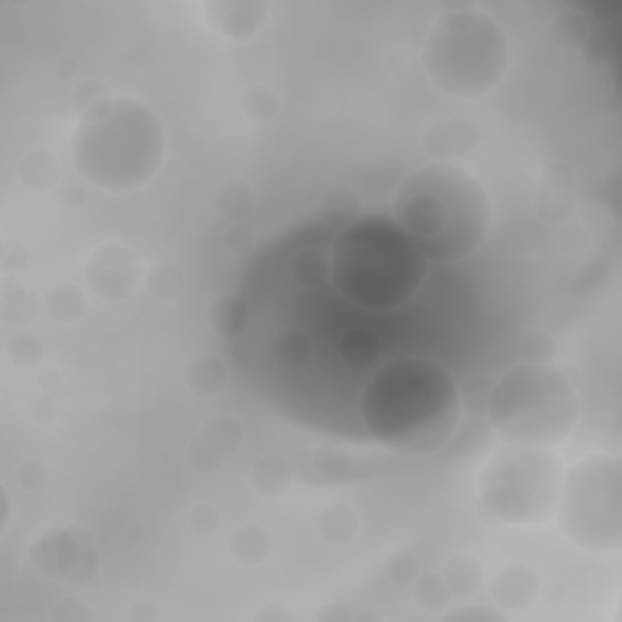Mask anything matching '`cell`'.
<instances>
[{
	"label": "cell",
	"instance_id": "cell-1",
	"mask_svg": "<svg viewBox=\"0 0 622 622\" xmlns=\"http://www.w3.org/2000/svg\"><path fill=\"white\" fill-rule=\"evenodd\" d=\"M360 416L387 450L426 455L445 448L460 423V384L435 360L397 358L365 384Z\"/></svg>",
	"mask_w": 622,
	"mask_h": 622
},
{
	"label": "cell",
	"instance_id": "cell-2",
	"mask_svg": "<svg viewBox=\"0 0 622 622\" xmlns=\"http://www.w3.org/2000/svg\"><path fill=\"white\" fill-rule=\"evenodd\" d=\"M394 222L428 260L457 263L489 236L491 202L472 173L438 161L399 185Z\"/></svg>",
	"mask_w": 622,
	"mask_h": 622
},
{
	"label": "cell",
	"instance_id": "cell-3",
	"mask_svg": "<svg viewBox=\"0 0 622 622\" xmlns=\"http://www.w3.org/2000/svg\"><path fill=\"white\" fill-rule=\"evenodd\" d=\"M166 154L158 115L132 98H110L81 112L73 134V163L88 183L105 192L141 188L156 175Z\"/></svg>",
	"mask_w": 622,
	"mask_h": 622
},
{
	"label": "cell",
	"instance_id": "cell-4",
	"mask_svg": "<svg viewBox=\"0 0 622 622\" xmlns=\"http://www.w3.org/2000/svg\"><path fill=\"white\" fill-rule=\"evenodd\" d=\"M331 280L336 290L367 311H392L409 302L426 280V256L382 217L355 219L331 248Z\"/></svg>",
	"mask_w": 622,
	"mask_h": 622
},
{
	"label": "cell",
	"instance_id": "cell-5",
	"mask_svg": "<svg viewBox=\"0 0 622 622\" xmlns=\"http://www.w3.org/2000/svg\"><path fill=\"white\" fill-rule=\"evenodd\" d=\"M508 37L479 8H450L433 22L423 47V69L452 98L477 100L491 93L508 71Z\"/></svg>",
	"mask_w": 622,
	"mask_h": 622
},
{
	"label": "cell",
	"instance_id": "cell-6",
	"mask_svg": "<svg viewBox=\"0 0 622 622\" xmlns=\"http://www.w3.org/2000/svg\"><path fill=\"white\" fill-rule=\"evenodd\" d=\"M486 416L503 443L554 448L574 431L579 401L552 365L523 363L494 382Z\"/></svg>",
	"mask_w": 622,
	"mask_h": 622
},
{
	"label": "cell",
	"instance_id": "cell-7",
	"mask_svg": "<svg viewBox=\"0 0 622 622\" xmlns=\"http://www.w3.org/2000/svg\"><path fill=\"white\" fill-rule=\"evenodd\" d=\"M564 469L552 448L503 443L484 465L479 496L506 525H537L557 511Z\"/></svg>",
	"mask_w": 622,
	"mask_h": 622
},
{
	"label": "cell",
	"instance_id": "cell-8",
	"mask_svg": "<svg viewBox=\"0 0 622 622\" xmlns=\"http://www.w3.org/2000/svg\"><path fill=\"white\" fill-rule=\"evenodd\" d=\"M562 533L581 550L620 547V460L588 455L564 474L557 501Z\"/></svg>",
	"mask_w": 622,
	"mask_h": 622
},
{
	"label": "cell",
	"instance_id": "cell-9",
	"mask_svg": "<svg viewBox=\"0 0 622 622\" xmlns=\"http://www.w3.org/2000/svg\"><path fill=\"white\" fill-rule=\"evenodd\" d=\"M30 557L39 574L49 576V579L86 581L88 576L83 574V569H98L95 552L88 545H81L71 530H47L32 545Z\"/></svg>",
	"mask_w": 622,
	"mask_h": 622
},
{
	"label": "cell",
	"instance_id": "cell-10",
	"mask_svg": "<svg viewBox=\"0 0 622 622\" xmlns=\"http://www.w3.org/2000/svg\"><path fill=\"white\" fill-rule=\"evenodd\" d=\"M88 285L107 302H122L132 297L141 280V263L137 253L120 243H105L95 248L88 263Z\"/></svg>",
	"mask_w": 622,
	"mask_h": 622
},
{
	"label": "cell",
	"instance_id": "cell-11",
	"mask_svg": "<svg viewBox=\"0 0 622 622\" xmlns=\"http://www.w3.org/2000/svg\"><path fill=\"white\" fill-rule=\"evenodd\" d=\"M205 22L229 42H246L263 27L270 3L263 0H214L202 5Z\"/></svg>",
	"mask_w": 622,
	"mask_h": 622
},
{
	"label": "cell",
	"instance_id": "cell-12",
	"mask_svg": "<svg viewBox=\"0 0 622 622\" xmlns=\"http://www.w3.org/2000/svg\"><path fill=\"white\" fill-rule=\"evenodd\" d=\"M479 144L477 124L467 117H445L435 120L423 134V149L440 163L472 154Z\"/></svg>",
	"mask_w": 622,
	"mask_h": 622
},
{
	"label": "cell",
	"instance_id": "cell-13",
	"mask_svg": "<svg viewBox=\"0 0 622 622\" xmlns=\"http://www.w3.org/2000/svg\"><path fill=\"white\" fill-rule=\"evenodd\" d=\"M537 588H540V579L533 569L525 564H511L491 581V596L501 608L523 610L535 601Z\"/></svg>",
	"mask_w": 622,
	"mask_h": 622
},
{
	"label": "cell",
	"instance_id": "cell-14",
	"mask_svg": "<svg viewBox=\"0 0 622 622\" xmlns=\"http://www.w3.org/2000/svg\"><path fill=\"white\" fill-rule=\"evenodd\" d=\"M316 528H319V535L329 545H348L358 535L360 520L358 513L346 506V503H333V506H326L321 511L319 520H316Z\"/></svg>",
	"mask_w": 622,
	"mask_h": 622
},
{
	"label": "cell",
	"instance_id": "cell-15",
	"mask_svg": "<svg viewBox=\"0 0 622 622\" xmlns=\"http://www.w3.org/2000/svg\"><path fill=\"white\" fill-rule=\"evenodd\" d=\"M251 484L258 494L263 496H280L285 494L287 486L292 484V467L290 462L277 455L260 457L251 472Z\"/></svg>",
	"mask_w": 622,
	"mask_h": 622
},
{
	"label": "cell",
	"instance_id": "cell-16",
	"mask_svg": "<svg viewBox=\"0 0 622 622\" xmlns=\"http://www.w3.org/2000/svg\"><path fill=\"white\" fill-rule=\"evenodd\" d=\"M443 579L445 584H448L452 596L462 598L474 596L484 584V569L474 557L460 554V557H452L450 562L445 564Z\"/></svg>",
	"mask_w": 622,
	"mask_h": 622
},
{
	"label": "cell",
	"instance_id": "cell-17",
	"mask_svg": "<svg viewBox=\"0 0 622 622\" xmlns=\"http://www.w3.org/2000/svg\"><path fill=\"white\" fill-rule=\"evenodd\" d=\"M226 365L214 355H202L188 370V382L190 389L200 397H214V394H222L226 387Z\"/></svg>",
	"mask_w": 622,
	"mask_h": 622
},
{
	"label": "cell",
	"instance_id": "cell-18",
	"mask_svg": "<svg viewBox=\"0 0 622 622\" xmlns=\"http://www.w3.org/2000/svg\"><path fill=\"white\" fill-rule=\"evenodd\" d=\"M231 554L246 567L265 562L270 554V537L258 525H243L231 535Z\"/></svg>",
	"mask_w": 622,
	"mask_h": 622
},
{
	"label": "cell",
	"instance_id": "cell-19",
	"mask_svg": "<svg viewBox=\"0 0 622 622\" xmlns=\"http://www.w3.org/2000/svg\"><path fill=\"white\" fill-rule=\"evenodd\" d=\"M44 309H47V314L52 316L54 321H59V324H73V321L81 319L83 311H86V299H83L78 287L64 282V285H56L54 290L47 294Z\"/></svg>",
	"mask_w": 622,
	"mask_h": 622
},
{
	"label": "cell",
	"instance_id": "cell-20",
	"mask_svg": "<svg viewBox=\"0 0 622 622\" xmlns=\"http://www.w3.org/2000/svg\"><path fill=\"white\" fill-rule=\"evenodd\" d=\"M202 440L219 452V455L229 457L231 452H236L243 443V431L241 423L231 416H214L202 426Z\"/></svg>",
	"mask_w": 622,
	"mask_h": 622
},
{
	"label": "cell",
	"instance_id": "cell-21",
	"mask_svg": "<svg viewBox=\"0 0 622 622\" xmlns=\"http://www.w3.org/2000/svg\"><path fill=\"white\" fill-rule=\"evenodd\" d=\"M209 321H212V329L217 331V336L236 338V336H241L243 331H246L248 309H246V304L241 302V299L222 297L212 307Z\"/></svg>",
	"mask_w": 622,
	"mask_h": 622
},
{
	"label": "cell",
	"instance_id": "cell-22",
	"mask_svg": "<svg viewBox=\"0 0 622 622\" xmlns=\"http://www.w3.org/2000/svg\"><path fill=\"white\" fill-rule=\"evenodd\" d=\"M18 175L30 190H49L59 180V166L47 151H32L20 161Z\"/></svg>",
	"mask_w": 622,
	"mask_h": 622
},
{
	"label": "cell",
	"instance_id": "cell-23",
	"mask_svg": "<svg viewBox=\"0 0 622 622\" xmlns=\"http://www.w3.org/2000/svg\"><path fill=\"white\" fill-rule=\"evenodd\" d=\"M253 205H256V197L243 180H226L217 190V209L226 219L241 222L253 212Z\"/></svg>",
	"mask_w": 622,
	"mask_h": 622
},
{
	"label": "cell",
	"instance_id": "cell-24",
	"mask_svg": "<svg viewBox=\"0 0 622 622\" xmlns=\"http://www.w3.org/2000/svg\"><path fill=\"white\" fill-rule=\"evenodd\" d=\"M321 212H324V219L329 222L333 229H346L358 219L360 214V200L353 190L346 188H336L326 192L324 202H321Z\"/></svg>",
	"mask_w": 622,
	"mask_h": 622
},
{
	"label": "cell",
	"instance_id": "cell-25",
	"mask_svg": "<svg viewBox=\"0 0 622 622\" xmlns=\"http://www.w3.org/2000/svg\"><path fill=\"white\" fill-rule=\"evenodd\" d=\"M146 287H149V292L154 294L156 299H163V302L180 297L185 290L183 268L175 265L173 260H161V263H156L154 268L146 273Z\"/></svg>",
	"mask_w": 622,
	"mask_h": 622
},
{
	"label": "cell",
	"instance_id": "cell-26",
	"mask_svg": "<svg viewBox=\"0 0 622 622\" xmlns=\"http://www.w3.org/2000/svg\"><path fill=\"white\" fill-rule=\"evenodd\" d=\"M292 277L302 287H319L331 277V258L324 251H299L292 260Z\"/></svg>",
	"mask_w": 622,
	"mask_h": 622
},
{
	"label": "cell",
	"instance_id": "cell-27",
	"mask_svg": "<svg viewBox=\"0 0 622 622\" xmlns=\"http://www.w3.org/2000/svg\"><path fill=\"white\" fill-rule=\"evenodd\" d=\"M341 355L348 365L367 367L380 355V341L375 338V333L365 329L348 331L341 341Z\"/></svg>",
	"mask_w": 622,
	"mask_h": 622
},
{
	"label": "cell",
	"instance_id": "cell-28",
	"mask_svg": "<svg viewBox=\"0 0 622 622\" xmlns=\"http://www.w3.org/2000/svg\"><path fill=\"white\" fill-rule=\"evenodd\" d=\"M275 358L285 367H302L311 358V338L302 331H287L275 341Z\"/></svg>",
	"mask_w": 622,
	"mask_h": 622
},
{
	"label": "cell",
	"instance_id": "cell-29",
	"mask_svg": "<svg viewBox=\"0 0 622 622\" xmlns=\"http://www.w3.org/2000/svg\"><path fill=\"white\" fill-rule=\"evenodd\" d=\"M491 389H494V382L486 380L482 375H474L460 387V399H462V409H467L472 416H482L489 409V399H491Z\"/></svg>",
	"mask_w": 622,
	"mask_h": 622
},
{
	"label": "cell",
	"instance_id": "cell-30",
	"mask_svg": "<svg viewBox=\"0 0 622 622\" xmlns=\"http://www.w3.org/2000/svg\"><path fill=\"white\" fill-rule=\"evenodd\" d=\"M416 601L423 605V608H431V610H440L445 608L450 601V588L445 584L443 574H428L416 579Z\"/></svg>",
	"mask_w": 622,
	"mask_h": 622
},
{
	"label": "cell",
	"instance_id": "cell-31",
	"mask_svg": "<svg viewBox=\"0 0 622 622\" xmlns=\"http://www.w3.org/2000/svg\"><path fill=\"white\" fill-rule=\"evenodd\" d=\"M8 355L15 365L35 367L44 355L42 341L30 331H18L8 343Z\"/></svg>",
	"mask_w": 622,
	"mask_h": 622
},
{
	"label": "cell",
	"instance_id": "cell-32",
	"mask_svg": "<svg viewBox=\"0 0 622 622\" xmlns=\"http://www.w3.org/2000/svg\"><path fill=\"white\" fill-rule=\"evenodd\" d=\"M243 110L256 122L273 120L277 112V95L268 86H253L243 95Z\"/></svg>",
	"mask_w": 622,
	"mask_h": 622
},
{
	"label": "cell",
	"instance_id": "cell-33",
	"mask_svg": "<svg viewBox=\"0 0 622 622\" xmlns=\"http://www.w3.org/2000/svg\"><path fill=\"white\" fill-rule=\"evenodd\" d=\"M554 37L564 47H581L588 42V22L579 13L569 10L554 22Z\"/></svg>",
	"mask_w": 622,
	"mask_h": 622
},
{
	"label": "cell",
	"instance_id": "cell-34",
	"mask_svg": "<svg viewBox=\"0 0 622 622\" xmlns=\"http://www.w3.org/2000/svg\"><path fill=\"white\" fill-rule=\"evenodd\" d=\"M188 460H190V465L197 469V472H217V469L224 465L226 457L219 455V452L214 448H209V445L202 438H197L195 443L190 445Z\"/></svg>",
	"mask_w": 622,
	"mask_h": 622
},
{
	"label": "cell",
	"instance_id": "cell-35",
	"mask_svg": "<svg viewBox=\"0 0 622 622\" xmlns=\"http://www.w3.org/2000/svg\"><path fill=\"white\" fill-rule=\"evenodd\" d=\"M520 350H523L525 363L547 365L554 358V341L550 336H545V333H535V336L525 338Z\"/></svg>",
	"mask_w": 622,
	"mask_h": 622
},
{
	"label": "cell",
	"instance_id": "cell-36",
	"mask_svg": "<svg viewBox=\"0 0 622 622\" xmlns=\"http://www.w3.org/2000/svg\"><path fill=\"white\" fill-rule=\"evenodd\" d=\"M18 482L27 491H44L49 484V467L42 460H25L18 467Z\"/></svg>",
	"mask_w": 622,
	"mask_h": 622
},
{
	"label": "cell",
	"instance_id": "cell-37",
	"mask_svg": "<svg viewBox=\"0 0 622 622\" xmlns=\"http://www.w3.org/2000/svg\"><path fill=\"white\" fill-rule=\"evenodd\" d=\"M389 579L397 581V584H409L416 579L418 574V559L411 552H399L389 559L387 564Z\"/></svg>",
	"mask_w": 622,
	"mask_h": 622
},
{
	"label": "cell",
	"instance_id": "cell-38",
	"mask_svg": "<svg viewBox=\"0 0 622 622\" xmlns=\"http://www.w3.org/2000/svg\"><path fill=\"white\" fill-rule=\"evenodd\" d=\"M13 309H20L18 321H25V319H30V314L32 316L37 314L39 302L27 290H15L5 297V316L13 314Z\"/></svg>",
	"mask_w": 622,
	"mask_h": 622
},
{
	"label": "cell",
	"instance_id": "cell-39",
	"mask_svg": "<svg viewBox=\"0 0 622 622\" xmlns=\"http://www.w3.org/2000/svg\"><path fill=\"white\" fill-rule=\"evenodd\" d=\"M190 525L197 533H212L219 528V513L209 503H197L190 513Z\"/></svg>",
	"mask_w": 622,
	"mask_h": 622
},
{
	"label": "cell",
	"instance_id": "cell-40",
	"mask_svg": "<svg viewBox=\"0 0 622 622\" xmlns=\"http://www.w3.org/2000/svg\"><path fill=\"white\" fill-rule=\"evenodd\" d=\"M445 620H462V622H486V620H503L501 613H496V610L491 608H484V605H469V608H457V610H450V613H445Z\"/></svg>",
	"mask_w": 622,
	"mask_h": 622
},
{
	"label": "cell",
	"instance_id": "cell-41",
	"mask_svg": "<svg viewBox=\"0 0 622 622\" xmlns=\"http://www.w3.org/2000/svg\"><path fill=\"white\" fill-rule=\"evenodd\" d=\"M83 601H64L59 603L54 608L52 618L54 620H69V622H76V620H88L90 618V610H83Z\"/></svg>",
	"mask_w": 622,
	"mask_h": 622
},
{
	"label": "cell",
	"instance_id": "cell-42",
	"mask_svg": "<svg viewBox=\"0 0 622 622\" xmlns=\"http://www.w3.org/2000/svg\"><path fill=\"white\" fill-rule=\"evenodd\" d=\"M56 416V409H54V401L49 397H39L32 401V418L39 423V426H47V423H52Z\"/></svg>",
	"mask_w": 622,
	"mask_h": 622
},
{
	"label": "cell",
	"instance_id": "cell-43",
	"mask_svg": "<svg viewBox=\"0 0 622 622\" xmlns=\"http://www.w3.org/2000/svg\"><path fill=\"white\" fill-rule=\"evenodd\" d=\"M0 506H3V518H0V525H3V528H8L10 513H13V501H10L8 489H3V494H0Z\"/></svg>",
	"mask_w": 622,
	"mask_h": 622
}]
</instances>
